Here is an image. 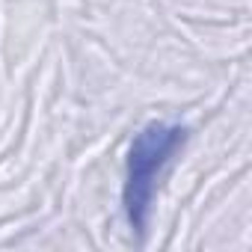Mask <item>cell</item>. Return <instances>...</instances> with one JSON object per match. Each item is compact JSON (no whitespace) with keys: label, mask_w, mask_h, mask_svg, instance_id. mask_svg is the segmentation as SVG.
Returning <instances> with one entry per match:
<instances>
[{"label":"cell","mask_w":252,"mask_h":252,"mask_svg":"<svg viewBox=\"0 0 252 252\" xmlns=\"http://www.w3.org/2000/svg\"><path fill=\"white\" fill-rule=\"evenodd\" d=\"M187 128L172 122H152L134 137L125 163V187H122V205L131 228L143 234L149 228L155 193L160 184V175L172 163V158L184 149Z\"/></svg>","instance_id":"6da1fadb"}]
</instances>
